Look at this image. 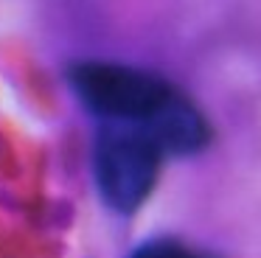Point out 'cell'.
<instances>
[{"instance_id":"6da1fadb","label":"cell","mask_w":261,"mask_h":258,"mask_svg":"<svg viewBox=\"0 0 261 258\" xmlns=\"http://www.w3.org/2000/svg\"><path fill=\"white\" fill-rule=\"evenodd\" d=\"M68 84L98 121L143 129L163 154H197L214 138L205 112L158 73L85 59L68 67Z\"/></svg>"},{"instance_id":"3957f363","label":"cell","mask_w":261,"mask_h":258,"mask_svg":"<svg viewBox=\"0 0 261 258\" xmlns=\"http://www.w3.org/2000/svg\"><path fill=\"white\" fill-rule=\"evenodd\" d=\"M129 258H216V255L194 250V247L182 244L177 239H152V241L138 247Z\"/></svg>"},{"instance_id":"7a4b0ae2","label":"cell","mask_w":261,"mask_h":258,"mask_svg":"<svg viewBox=\"0 0 261 258\" xmlns=\"http://www.w3.org/2000/svg\"><path fill=\"white\" fill-rule=\"evenodd\" d=\"M163 157V149L143 129L98 121L93 140V177L107 208L135 213L152 194Z\"/></svg>"}]
</instances>
